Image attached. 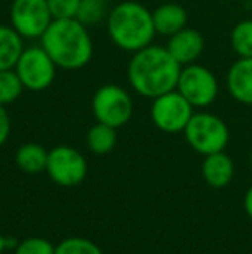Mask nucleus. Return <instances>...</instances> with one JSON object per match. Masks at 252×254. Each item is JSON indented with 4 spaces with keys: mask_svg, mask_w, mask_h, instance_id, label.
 Wrapping results in <instances>:
<instances>
[{
    "mask_svg": "<svg viewBox=\"0 0 252 254\" xmlns=\"http://www.w3.org/2000/svg\"><path fill=\"white\" fill-rule=\"evenodd\" d=\"M183 133L190 147L202 156L225 151L230 140L226 123L212 113H194Z\"/></svg>",
    "mask_w": 252,
    "mask_h": 254,
    "instance_id": "obj_4",
    "label": "nucleus"
},
{
    "mask_svg": "<svg viewBox=\"0 0 252 254\" xmlns=\"http://www.w3.org/2000/svg\"><path fill=\"white\" fill-rule=\"evenodd\" d=\"M204 37L197 30H192V28H183L178 33L171 35L168 45H166L168 52L182 66H189V64L197 63V59L204 52Z\"/></svg>",
    "mask_w": 252,
    "mask_h": 254,
    "instance_id": "obj_11",
    "label": "nucleus"
},
{
    "mask_svg": "<svg viewBox=\"0 0 252 254\" xmlns=\"http://www.w3.org/2000/svg\"><path fill=\"white\" fill-rule=\"evenodd\" d=\"M81 0H47L49 9L54 19H69L76 17Z\"/></svg>",
    "mask_w": 252,
    "mask_h": 254,
    "instance_id": "obj_23",
    "label": "nucleus"
},
{
    "mask_svg": "<svg viewBox=\"0 0 252 254\" xmlns=\"http://www.w3.org/2000/svg\"><path fill=\"white\" fill-rule=\"evenodd\" d=\"M55 254H102V251L88 239L71 237L55 246Z\"/></svg>",
    "mask_w": 252,
    "mask_h": 254,
    "instance_id": "obj_21",
    "label": "nucleus"
},
{
    "mask_svg": "<svg viewBox=\"0 0 252 254\" xmlns=\"http://www.w3.org/2000/svg\"><path fill=\"white\" fill-rule=\"evenodd\" d=\"M182 67L168 49L151 44L133 52L126 69L128 83L142 97L155 99L175 90Z\"/></svg>",
    "mask_w": 252,
    "mask_h": 254,
    "instance_id": "obj_1",
    "label": "nucleus"
},
{
    "mask_svg": "<svg viewBox=\"0 0 252 254\" xmlns=\"http://www.w3.org/2000/svg\"><path fill=\"white\" fill-rule=\"evenodd\" d=\"M16 254H55V248L47 239L31 237L17 244Z\"/></svg>",
    "mask_w": 252,
    "mask_h": 254,
    "instance_id": "obj_22",
    "label": "nucleus"
},
{
    "mask_svg": "<svg viewBox=\"0 0 252 254\" xmlns=\"http://www.w3.org/2000/svg\"><path fill=\"white\" fill-rule=\"evenodd\" d=\"M194 109L195 107L175 88L152 99L151 118L161 131L178 133L189 125L190 118L194 116Z\"/></svg>",
    "mask_w": 252,
    "mask_h": 254,
    "instance_id": "obj_8",
    "label": "nucleus"
},
{
    "mask_svg": "<svg viewBox=\"0 0 252 254\" xmlns=\"http://www.w3.org/2000/svg\"><path fill=\"white\" fill-rule=\"evenodd\" d=\"M5 246H7V244H5V239H3L2 235H0V253H2L3 249H5Z\"/></svg>",
    "mask_w": 252,
    "mask_h": 254,
    "instance_id": "obj_26",
    "label": "nucleus"
},
{
    "mask_svg": "<svg viewBox=\"0 0 252 254\" xmlns=\"http://www.w3.org/2000/svg\"><path fill=\"white\" fill-rule=\"evenodd\" d=\"M47 159L49 152L35 142L23 144L16 152L17 166L26 173H40V171L47 170Z\"/></svg>",
    "mask_w": 252,
    "mask_h": 254,
    "instance_id": "obj_16",
    "label": "nucleus"
},
{
    "mask_svg": "<svg viewBox=\"0 0 252 254\" xmlns=\"http://www.w3.org/2000/svg\"><path fill=\"white\" fill-rule=\"evenodd\" d=\"M52 21L47 0H12L10 3V26L23 38H42Z\"/></svg>",
    "mask_w": 252,
    "mask_h": 254,
    "instance_id": "obj_9",
    "label": "nucleus"
},
{
    "mask_svg": "<svg viewBox=\"0 0 252 254\" xmlns=\"http://www.w3.org/2000/svg\"><path fill=\"white\" fill-rule=\"evenodd\" d=\"M92 111L99 123L109 125L112 128L125 127L133 114V99L119 85H102L94 94Z\"/></svg>",
    "mask_w": 252,
    "mask_h": 254,
    "instance_id": "obj_6",
    "label": "nucleus"
},
{
    "mask_svg": "<svg viewBox=\"0 0 252 254\" xmlns=\"http://www.w3.org/2000/svg\"><path fill=\"white\" fill-rule=\"evenodd\" d=\"M230 44L239 57H252V19H244L233 26Z\"/></svg>",
    "mask_w": 252,
    "mask_h": 254,
    "instance_id": "obj_18",
    "label": "nucleus"
},
{
    "mask_svg": "<svg viewBox=\"0 0 252 254\" xmlns=\"http://www.w3.org/2000/svg\"><path fill=\"white\" fill-rule=\"evenodd\" d=\"M24 87L21 83L19 76L14 69L0 71V104L7 106V104L16 102L21 97Z\"/></svg>",
    "mask_w": 252,
    "mask_h": 254,
    "instance_id": "obj_20",
    "label": "nucleus"
},
{
    "mask_svg": "<svg viewBox=\"0 0 252 254\" xmlns=\"http://www.w3.org/2000/svg\"><path fill=\"white\" fill-rule=\"evenodd\" d=\"M40 42L59 69H81L94 57V40L90 31L76 17L54 19L42 35Z\"/></svg>",
    "mask_w": 252,
    "mask_h": 254,
    "instance_id": "obj_2",
    "label": "nucleus"
},
{
    "mask_svg": "<svg viewBox=\"0 0 252 254\" xmlns=\"http://www.w3.org/2000/svg\"><path fill=\"white\" fill-rule=\"evenodd\" d=\"M24 38L12 26L0 24V71L14 69L24 51Z\"/></svg>",
    "mask_w": 252,
    "mask_h": 254,
    "instance_id": "obj_15",
    "label": "nucleus"
},
{
    "mask_svg": "<svg viewBox=\"0 0 252 254\" xmlns=\"http://www.w3.org/2000/svg\"><path fill=\"white\" fill-rule=\"evenodd\" d=\"M107 33L112 44L126 52H137L152 44L155 33L152 12L145 5L126 0L109 10Z\"/></svg>",
    "mask_w": 252,
    "mask_h": 254,
    "instance_id": "obj_3",
    "label": "nucleus"
},
{
    "mask_svg": "<svg viewBox=\"0 0 252 254\" xmlns=\"http://www.w3.org/2000/svg\"><path fill=\"white\" fill-rule=\"evenodd\" d=\"M233 173H235V166L233 161L225 151H219L214 154H207L204 156V163H202V177L211 185L212 189H223L232 182Z\"/></svg>",
    "mask_w": 252,
    "mask_h": 254,
    "instance_id": "obj_14",
    "label": "nucleus"
},
{
    "mask_svg": "<svg viewBox=\"0 0 252 254\" xmlns=\"http://www.w3.org/2000/svg\"><path fill=\"white\" fill-rule=\"evenodd\" d=\"M226 88L237 102L252 106V57H239L230 66Z\"/></svg>",
    "mask_w": 252,
    "mask_h": 254,
    "instance_id": "obj_12",
    "label": "nucleus"
},
{
    "mask_svg": "<svg viewBox=\"0 0 252 254\" xmlns=\"http://www.w3.org/2000/svg\"><path fill=\"white\" fill-rule=\"evenodd\" d=\"M251 166H252V152H251Z\"/></svg>",
    "mask_w": 252,
    "mask_h": 254,
    "instance_id": "obj_27",
    "label": "nucleus"
},
{
    "mask_svg": "<svg viewBox=\"0 0 252 254\" xmlns=\"http://www.w3.org/2000/svg\"><path fill=\"white\" fill-rule=\"evenodd\" d=\"M244 207H246V213L249 214V218L252 220V185L249 187V190L246 192V197H244Z\"/></svg>",
    "mask_w": 252,
    "mask_h": 254,
    "instance_id": "obj_25",
    "label": "nucleus"
},
{
    "mask_svg": "<svg viewBox=\"0 0 252 254\" xmlns=\"http://www.w3.org/2000/svg\"><path fill=\"white\" fill-rule=\"evenodd\" d=\"M57 69L59 67L42 45L24 47L14 66V71L19 76L23 87L30 92L47 90L54 83Z\"/></svg>",
    "mask_w": 252,
    "mask_h": 254,
    "instance_id": "obj_5",
    "label": "nucleus"
},
{
    "mask_svg": "<svg viewBox=\"0 0 252 254\" xmlns=\"http://www.w3.org/2000/svg\"><path fill=\"white\" fill-rule=\"evenodd\" d=\"M109 10V0H81L76 19L81 21L85 26H92L107 19Z\"/></svg>",
    "mask_w": 252,
    "mask_h": 254,
    "instance_id": "obj_19",
    "label": "nucleus"
},
{
    "mask_svg": "<svg viewBox=\"0 0 252 254\" xmlns=\"http://www.w3.org/2000/svg\"><path fill=\"white\" fill-rule=\"evenodd\" d=\"M87 161L83 154L74 147L59 145L49 152L47 159V173L55 184L64 187H73L83 182L87 177Z\"/></svg>",
    "mask_w": 252,
    "mask_h": 254,
    "instance_id": "obj_10",
    "label": "nucleus"
},
{
    "mask_svg": "<svg viewBox=\"0 0 252 254\" xmlns=\"http://www.w3.org/2000/svg\"><path fill=\"white\" fill-rule=\"evenodd\" d=\"M10 133V118L9 113H7L5 106L0 104V147L7 142Z\"/></svg>",
    "mask_w": 252,
    "mask_h": 254,
    "instance_id": "obj_24",
    "label": "nucleus"
},
{
    "mask_svg": "<svg viewBox=\"0 0 252 254\" xmlns=\"http://www.w3.org/2000/svg\"><path fill=\"white\" fill-rule=\"evenodd\" d=\"M152 21H154L155 33L162 35V37H171L180 30L187 28L189 14H187L185 7H182L180 3L166 2L155 7V10L152 12Z\"/></svg>",
    "mask_w": 252,
    "mask_h": 254,
    "instance_id": "obj_13",
    "label": "nucleus"
},
{
    "mask_svg": "<svg viewBox=\"0 0 252 254\" xmlns=\"http://www.w3.org/2000/svg\"><path fill=\"white\" fill-rule=\"evenodd\" d=\"M118 142V135H116V128L109 127V125L99 123L88 130L87 135V144L88 149L95 154H107L116 147Z\"/></svg>",
    "mask_w": 252,
    "mask_h": 254,
    "instance_id": "obj_17",
    "label": "nucleus"
},
{
    "mask_svg": "<svg viewBox=\"0 0 252 254\" xmlns=\"http://www.w3.org/2000/svg\"><path fill=\"white\" fill-rule=\"evenodd\" d=\"M176 90L194 107H207L218 99L219 83L216 74L202 64H189L182 67Z\"/></svg>",
    "mask_w": 252,
    "mask_h": 254,
    "instance_id": "obj_7",
    "label": "nucleus"
}]
</instances>
